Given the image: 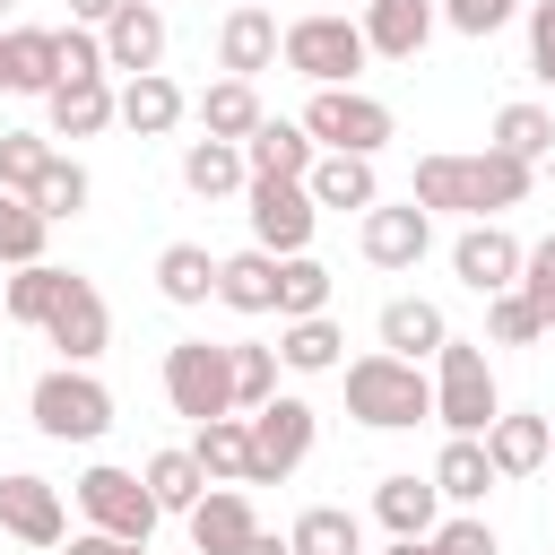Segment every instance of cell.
I'll return each instance as SVG.
<instances>
[{
  "label": "cell",
  "instance_id": "cb8c5ba5",
  "mask_svg": "<svg viewBox=\"0 0 555 555\" xmlns=\"http://www.w3.org/2000/svg\"><path fill=\"white\" fill-rule=\"evenodd\" d=\"M373 330H382V356H408V364H425V356L451 338V321H442V304H434V295H390Z\"/></svg>",
  "mask_w": 555,
  "mask_h": 555
},
{
  "label": "cell",
  "instance_id": "5b68a950",
  "mask_svg": "<svg viewBox=\"0 0 555 555\" xmlns=\"http://www.w3.org/2000/svg\"><path fill=\"white\" fill-rule=\"evenodd\" d=\"M26 416H35L43 442H104V434H113V390H104L87 364H52V373H35Z\"/></svg>",
  "mask_w": 555,
  "mask_h": 555
},
{
  "label": "cell",
  "instance_id": "f907efd6",
  "mask_svg": "<svg viewBox=\"0 0 555 555\" xmlns=\"http://www.w3.org/2000/svg\"><path fill=\"white\" fill-rule=\"evenodd\" d=\"M113 9H121V0H69V26H104Z\"/></svg>",
  "mask_w": 555,
  "mask_h": 555
},
{
  "label": "cell",
  "instance_id": "9f6ffc18",
  "mask_svg": "<svg viewBox=\"0 0 555 555\" xmlns=\"http://www.w3.org/2000/svg\"><path fill=\"white\" fill-rule=\"evenodd\" d=\"M147 9H165V0H147Z\"/></svg>",
  "mask_w": 555,
  "mask_h": 555
},
{
  "label": "cell",
  "instance_id": "db71d44e",
  "mask_svg": "<svg viewBox=\"0 0 555 555\" xmlns=\"http://www.w3.org/2000/svg\"><path fill=\"white\" fill-rule=\"evenodd\" d=\"M546 460H555V416H546Z\"/></svg>",
  "mask_w": 555,
  "mask_h": 555
},
{
  "label": "cell",
  "instance_id": "836d02e7",
  "mask_svg": "<svg viewBox=\"0 0 555 555\" xmlns=\"http://www.w3.org/2000/svg\"><path fill=\"white\" fill-rule=\"evenodd\" d=\"M486 147L538 173V156H555V113H546V104H503V113H494V139H486Z\"/></svg>",
  "mask_w": 555,
  "mask_h": 555
},
{
  "label": "cell",
  "instance_id": "e0dca14e",
  "mask_svg": "<svg viewBox=\"0 0 555 555\" xmlns=\"http://www.w3.org/2000/svg\"><path fill=\"white\" fill-rule=\"evenodd\" d=\"M182 520H191V546H199V555H243V546L260 538L251 486H208V494H199Z\"/></svg>",
  "mask_w": 555,
  "mask_h": 555
},
{
  "label": "cell",
  "instance_id": "d6a6232c",
  "mask_svg": "<svg viewBox=\"0 0 555 555\" xmlns=\"http://www.w3.org/2000/svg\"><path fill=\"white\" fill-rule=\"evenodd\" d=\"M286 555H364V520L347 503H312V512H295Z\"/></svg>",
  "mask_w": 555,
  "mask_h": 555
},
{
  "label": "cell",
  "instance_id": "1f68e13d",
  "mask_svg": "<svg viewBox=\"0 0 555 555\" xmlns=\"http://www.w3.org/2000/svg\"><path fill=\"white\" fill-rule=\"evenodd\" d=\"M156 295L182 304V312L208 304V295H217V251H208V243H165V251H156Z\"/></svg>",
  "mask_w": 555,
  "mask_h": 555
},
{
  "label": "cell",
  "instance_id": "f35d334b",
  "mask_svg": "<svg viewBox=\"0 0 555 555\" xmlns=\"http://www.w3.org/2000/svg\"><path fill=\"white\" fill-rule=\"evenodd\" d=\"M312 312H330V269L312 251H295V260H278V321H312Z\"/></svg>",
  "mask_w": 555,
  "mask_h": 555
},
{
  "label": "cell",
  "instance_id": "2e32d148",
  "mask_svg": "<svg viewBox=\"0 0 555 555\" xmlns=\"http://www.w3.org/2000/svg\"><path fill=\"white\" fill-rule=\"evenodd\" d=\"M217 69H225V78H260V69H278V9L234 0V9L217 17Z\"/></svg>",
  "mask_w": 555,
  "mask_h": 555
},
{
  "label": "cell",
  "instance_id": "f546056e",
  "mask_svg": "<svg viewBox=\"0 0 555 555\" xmlns=\"http://www.w3.org/2000/svg\"><path fill=\"white\" fill-rule=\"evenodd\" d=\"M347 364V330L330 312L312 321H278V373H338Z\"/></svg>",
  "mask_w": 555,
  "mask_h": 555
},
{
  "label": "cell",
  "instance_id": "6da1fadb",
  "mask_svg": "<svg viewBox=\"0 0 555 555\" xmlns=\"http://www.w3.org/2000/svg\"><path fill=\"white\" fill-rule=\"evenodd\" d=\"M529 165H512V156H494V147H434V156H416V173H408V199L425 208V217H503V208H520L529 199Z\"/></svg>",
  "mask_w": 555,
  "mask_h": 555
},
{
  "label": "cell",
  "instance_id": "8d00e7d4",
  "mask_svg": "<svg viewBox=\"0 0 555 555\" xmlns=\"http://www.w3.org/2000/svg\"><path fill=\"white\" fill-rule=\"evenodd\" d=\"M139 486L156 494V512H191V503L208 494V468H199V460H191V442H182V451H156V460L139 468Z\"/></svg>",
  "mask_w": 555,
  "mask_h": 555
},
{
  "label": "cell",
  "instance_id": "4fadbf2b",
  "mask_svg": "<svg viewBox=\"0 0 555 555\" xmlns=\"http://www.w3.org/2000/svg\"><path fill=\"white\" fill-rule=\"evenodd\" d=\"M43 338L61 347V364H95L104 347H113V312H104V295L69 269L61 278V295H52V312H43Z\"/></svg>",
  "mask_w": 555,
  "mask_h": 555
},
{
  "label": "cell",
  "instance_id": "11a10c76",
  "mask_svg": "<svg viewBox=\"0 0 555 555\" xmlns=\"http://www.w3.org/2000/svg\"><path fill=\"white\" fill-rule=\"evenodd\" d=\"M295 9H321V0H295Z\"/></svg>",
  "mask_w": 555,
  "mask_h": 555
},
{
  "label": "cell",
  "instance_id": "8992f818",
  "mask_svg": "<svg viewBox=\"0 0 555 555\" xmlns=\"http://www.w3.org/2000/svg\"><path fill=\"white\" fill-rule=\"evenodd\" d=\"M295 121H304V139H312L321 156H382V147L399 139L390 104L364 95V87H312V104H304Z\"/></svg>",
  "mask_w": 555,
  "mask_h": 555
},
{
  "label": "cell",
  "instance_id": "f1b7e54d",
  "mask_svg": "<svg viewBox=\"0 0 555 555\" xmlns=\"http://www.w3.org/2000/svg\"><path fill=\"white\" fill-rule=\"evenodd\" d=\"M217 304H225V312H251V321L278 312V260H269L260 243H251V251H225V260H217Z\"/></svg>",
  "mask_w": 555,
  "mask_h": 555
},
{
  "label": "cell",
  "instance_id": "681fc988",
  "mask_svg": "<svg viewBox=\"0 0 555 555\" xmlns=\"http://www.w3.org/2000/svg\"><path fill=\"white\" fill-rule=\"evenodd\" d=\"M61 555H147V546H130V538H104V529H69V538H61Z\"/></svg>",
  "mask_w": 555,
  "mask_h": 555
},
{
  "label": "cell",
  "instance_id": "60d3db41",
  "mask_svg": "<svg viewBox=\"0 0 555 555\" xmlns=\"http://www.w3.org/2000/svg\"><path fill=\"white\" fill-rule=\"evenodd\" d=\"M61 278H69V269H52V260H35V269H9V286H0V312H9V321H26V330H43V312H52Z\"/></svg>",
  "mask_w": 555,
  "mask_h": 555
},
{
  "label": "cell",
  "instance_id": "6f0895ef",
  "mask_svg": "<svg viewBox=\"0 0 555 555\" xmlns=\"http://www.w3.org/2000/svg\"><path fill=\"white\" fill-rule=\"evenodd\" d=\"M0 286H9V269H0Z\"/></svg>",
  "mask_w": 555,
  "mask_h": 555
},
{
  "label": "cell",
  "instance_id": "ab89813d",
  "mask_svg": "<svg viewBox=\"0 0 555 555\" xmlns=\"http://www.w3.org/2000/svg\"><path fill=\"white\" fill-rule=\"evenodd\" d=\"M43 243H52V225L35 217V199L0 191V269H35V260H43Z\"/></svg>",
  "mask_w": 555,
  "mask_h": 555
},
{
  "label": "cell",
  "instance_id": "7dc6e473",
  "mask_svg": "<svg viewBox=\"0 0 555 555\" xmlns=\"http://www.w3.org/2000/svg\"><path fill=\"white\" fill-rule=\"evenodd\" d=\"M69 78H104V35L95 26H61V87Z\"/></svg>",
  "mask_w": 555,
  "mask_h": 555
},
{
  "label": "cell",
  "instance_id": "f5cc1de1",
  "mask_svg": "<svg viewBox=\"0 0 555 555\" xmlns=\"http://www.w3.org/2000/svg\"><path fill=\"white\" fill-rule=\"evenodd\" d=\"M382 555H434V546H425V538H390Z\"/></svg>",
  "mask_w": 555,
  "mask_h": 555
},
{
  "label": "cell",
  "instance_id": "816d5d0a",
  "mask_svg": "<svg viewBox=\"0 0 555 555\" xmlns=\"http://www.w3.org/2000/svg\"><path fill=\"white\" fill-rule=\"evenodd\" d=\"M243 555H286V538H269V529H260V538H251Z\"/></svg>",
  "mask_w": 555,
  "mask_h": 555
},
{
  "label": "cell",
  "instance_id": "b9f144b4",
  "mask_svg": "<svg viewBox=\"0 0 555 555\" xmlns=\"http://www.w3.org/2000/svg\"><path fill=\"white\" fill-rule=\"evenodd\" d=\"M52 156H61V147H52L43 130H0V191H17V199H26V191L43 182V165H52Z\"/></svg>",
  "mask_w": 555,
  "mask_h": 555
},
{
  "label": "cell",
  "instance_id": "3957f363",
  "mask_svg": "<svg viewBox=\"0 0 555 555\" xmlns=\"http://www.w3.org/2000/svg\"><path fill=\"white\" fill-rule=\"evenodd\" d=\"M278 61L304 78V87H356V69L373 61L364 52V26L347 9H295L278 26Z\"/></svg>",
  "mask_w": 555,
  "mask_h": 555
},
{
  "label": "cell",
  "instance_id": "277c9868",
  "mask_svg": "<svg viewBox=\"0 0 555 555\" xmlns=\"http://www.w3.org/2000/svg\"><path fill=\"white\" fill-rule=\"evenodd\" d=\"M503 416V390H494V364H486V338H442L434 347V425L442 434H486Z\"/></svg>",
  "mask_w": 555,
  "mask_h": 555
},
{
  "label": "cell",
  "instance_id": "ba28073f",
  "mask_svg": "<svg viewBox=\"0 0 555 555\" xmlns=\"http://www.w3.org/2000/svg\"><path fill=\"white\" fill-rule=\"evenodd\" d=\"M78 512H87V529H104V538H130V546H147L156 538V494L139 486V468H113V460H95V468H78Z\"/></svg>",
  "mask_w": 555,
  "mask_h": 555
},
{
  "label": "cell",
  "instance_id": "9c48e42d",
  "mask_svg": "<svg viewBox=\"0 0 555 555\" xmlns=\"http://www.w3.org/2000/svg\"><path fill=\"white\" fill-rule=\"evenodd\" d=\"M156 382H165V408H173V416H191V425L234 416V390H225V347H217V338H173Z\"/></svg>",
  "mask_w": 555,
  "mask_h": 555
},
{
  "label": "cell",
  "instance_id": "7bdbcfd3",
  "mask_svg": "<svg viewBox=\"0 0 555 555\" xmlns=\"http://www.w3.org/2000/svg\"><path fill=\"white\" fill-rule=\"evenodd\" d=\"M486 338H494V347H538V338H546V321L529 312V295H520V286H503V295H486Z\"/></svg>",
  "mask_w": 555,
  "mask_h": 555
},
{
  "label": "cell",
  "instance_id": "8fae6325",
  "mask_svg": "<svg viewBox=\"0 0 555 555\" xmlns=\"http://www.w3.org/2000/svg\"><path fill=\"white\" fill-rule=\"evenodd\" d=\"M520 234L503 225V217H477V225H460L451 234V278L468 286V295H503V286H520Z\"/></svg>",
  "mask_w": 555,
  "mask_h": 555
},
{
  "label": "cell",
  "instance_id": "ffe728a7",
  "mask_svg": "<svg viewBox=\"0 0 555 555\" xmlns=\"http://www.w3.org/2000/svg\"><path fill=\"white\" fill-rule=\"evenodd\" d=\"M425 477H434V494H442V512H477V503H486V494L503 486L477 434H451V442L434 451V468H425Z\"/></svg>",
  "mask_w": 555,
  "mask_h": 555
},
{
  "label": "cell",
  "instance_id": "52a82bcc",
  "mask_svg": "<svg viewBox=\"0 0 555 555\" xmlns=\"http://www.w3.org/2000/svg\"><path fill=\"white\" fill-rule=\"evenodd\" d=\"M243 434H251V477H243V486H286V477L312 460L321 408H312V399H295V390H278L269 408H251V416H243Z\"/></svg>",
  "mask_w": 555,
  "mask_h": 555
},
{
  "label": "cell",
  "instance_id": "9a60e30c",
  "mask_svg": "<svg viewBox=\"0 0 555 555\" xmlns=\"http://www.w3.org/2000/svg\"><path fill=\"white\" fill-rule=\"evenodd\" d=\"M95 35H104V78H147V69H165V9L121 0Z\"/></svg>",
  "mask_w": 555,
  "mask_h": 555
},
{
  "label": "cell",
  "instance_id": "d590c367",
  "mask_svg": "<svg viewBox=\"0 0 555 555\" xmlns=\"http://www.w3.org/2000/svg\"><path fill=\"white\" fill-rule=\"evenodd\" d=\"M225 390H234V416L269 408V399H278V347H251V338H234V347H225Z\"/></svg>",
  "mask_w": 555,
  "mask_h": 555
},
{
  "label": "cell",
  "instance_id": "f6af8a7d",
  "mask_svg": "<svg viewBox=\"0 0 555 555\" xmlns=\"http://www.w3.org/2000/svg\"><path fill=\"white\" fill-rule=\"evenodd\" d=\"M425 546H434V555H503V546H494V529H486L477 512H442Z\"/></svg>",
  "mask_w": 555,
  "mask_h": 555
},
{
  "label": "cell",
  "instance_id": "ee69618b",
  "mask_svg": "<svg viewBox=\"0 0 555 555\" xmlns=\"http://www.w3.org/2000/svg\"><path fill=\"white\" fill-rule=\"evenodd\" d=\"M520 295H529V312L555 330V234H538V243L520 251Z\"/></svg>",
  "mask_w": 555,
  "mask_h": 555
},
{
  "label": "cell",
  "instance_id": "74e56055",
  "mask_svg": "<svg viewBox=\"0 0 555 555\" xmlns=\"http://www.w3.org/2000/svg\"><path fill=\"white\" fill-rule=\"evenodd\" d=\"M26 199H35V217H43V225H61V217H78V208L95 199V182H87V165H78V156H52V165H43V182H35Z\"/></svg>",
  "mask_w": 555,
  "mask_h": 555
},
{
  "label": "cell",
  "instance_id": "83f0119b",
  "mask_svg": "<svg viewBox=\"0 0 555 555\" xmlns=\"http://www.w3.org/2000/svg\"><path fill=\"white\" fill-rule=\"evenodd\" d=\"M304 191H312V208H356L364 217L382 199V173H373V156H312Z\"/></svg>",
  "mask_w": 555,
  "mask_h": 555
},
{
  "label": "cell",
  "instance_id": "7a4b0ae2",
  "mask_svg": "<svg viewBox=\"0 0 555 555\" xmlns=\"http://www.w3.org/2000/svg\"><path fill=\"white\" fill-rule=\"evenodd\" d=\"M338 382H347V416L373 425V434H408V425L434 416V373L408 364V356H382V347H373V356L338 364Z\"/></svg>",
  "mask_w": 555,
  "mask_h": 555
},
{
  "label": "cell",
  "instance_id": "d4e9b609",
  "mask_svg": "<svg viewBox=\"0 0 555 555\" xmlns=\"http://www.w3.org/2000/svg\"><path fill=\"white\" fill-rule=\"evenodd\" d=\"M373 520H382L390 538H434V520H442V494H434V477H416V468H390V477L373 486Z\"/></svg>",
  "mask_w": 555,
  "mask_h": 555
},
{
  "label": "cell",
  "instance_id": "7402d4cb",
  "mask_svg": "<svg viewBox=\"0 0 555 555\" xmlns=\"http://www.w3.org/2000/svg\"><path fill=\"white\" fill-rule=\"evenodd\" d=\"M182 113H191V95H182L165 69H147V78H121V87H113V121H121V130H139V139H165Z\"/></svg>",
  "mask_w": 555,
  "mask_h": 555
},
{
  "label": "cell",
  "instance_id": "680465c9",
  "mask_svg": "<svg viewBox=\"0 0 555 555\" xmlns=\"http://www.w3.org/2000/svg\"><path fill=\"white\" fill-rule=\"evenodd\" d=\"M0 9H17V0H0Z\"/></svg>",
  "mask_w": 555,
  "mask_h": 555
},
{
  "label": "cell",
  "instance_id": "603a6c76",
  "mask_svg": "<svg viewBox=\"0 0 555 555\" xmlns=\"http://www.w3.org/2000/svg\"><path fill=\"white\" fill-rule=\"evenodd\" d=\"M95 130H113V78H69V87L43 95V139L52 147L61 139H95Z\"/></svg>",
  "mask_w": 555,
  "mask_h": 555
},
{
  "label": "cell",
  "instance_id": "e575fe53",
  "mask_svg": "<svg viewBox=\"0 0 555 555\" xmlns=\"http://www.w3.org/2000/svg\"><path fill=\"white\" fill-rule=\"evenodd\" d=\"M191 460L208 468V486H243V477H251V434H243V416H208V425L191 434Z\"/></svg>",
  "mask_w": 555,
  "mask_h": 555
},
{
  "label": "cell",
  "instance_id": "bcb514c9",
  "mask_svg": "<svg viewBox=\"0 0 555 555\" xmlns=\"http://www.w3.org/2000/svg\"><path fill=\"white\" fill-rule=\"evenodd\" d=\"M434 9H442V26H451V35L486 43L494 26H512V9H520V0H434Z\"/></svg>",
  "mask_w": 555,
  "mask_h": 555
},
{
  "label": "cell",
  "instance_id": "4316f807",
  "mask_svg": "<svg viewBox=\"0 0 555 555\" xmlns=\"http://www.w3.org/2000/svg\"><path fill=\"white\" fill-rule=\"evenodd\" d=\"M477 442H486V460H494V477H503V486L546 468V416H520V408H503V416H494Z\"/></svg>",
  "mask_w": 555,
  "mask_h": 555
},
{
  "label": "cell",
  "instance_id": "5bb4252c",
  "mask_svg": "<svg viewBox=\"0 0 555 555\" xmlns=\"http://www.w3.org/2000/svg\"><path fill=\"white\" fill-rule=\"evenodd\" d=\"M356 251L373 260V269H416L425 251H434V217L416 208V199H373L364 217H356Z\"/></svg>",
  "mask_w": 555,
  "mask_h": 555
},
{
  "label": "cell",
  "instance_id": "ac0fdd59",
  "mask_svg": "<svg viewBox=\"0 0 555 555\" xmlns=\"http://www.w3.org/2000/svg\"><path fill=\"white\" fill-rule=\"evenodd\" d=\"M61 87V26H9L0 35V95H52Z\"/></svg>",
  "mask_w": 555,
  "mask_h": 555
},
{
  "label": "cell",
  "instance_id": "91938a15",
  "mask_svg": "<svg viewBox=\"0 0 555 555\" xmlns=\"http://www.w3.org/2000/svg\"><path fill=\"white\" fill-rule=\"evenodd\" d=\"M546 555H555V546H546Z\"/></svg>",
  "mask_w": 555,
  "mask_h": 555
},
{
  "label": "cell",
  "instance_id": "30bf717a",
  "mask_svg": "<svg viewBox=\"0 0 555 555\" xmlns=\"http://www.w3.org/2000/svg\"><path fill=\"white\" fill-rule=\"evenodd\" d=\"M243 217H251V243H260L269 260H295V251H312V234H321V208H312L304 182H243Z\"/></svg>",
  "mask_w": 555,
  "mask_h": 555
},
{
  "label": "cell",
  "instance_id": "44dd1931",
  "mask_svg": "<svg viewBox=\"0 0 555 555\" xmlns=\"http://www.w3.org/2000/svg\"><path fill=\"white\" fill-rule=\"evenodd\" d=\"M312 156H321V147H312L304 121H286V113H269V121L243 139V173H251V182H304Z\"/></svg>",
  "mask_w": 555,
  "mask_h": 555
},
{
  "label": "cell",
  "instance_id": "7c38bea8",
  "mask_svg": "<svg viewBox=\"0 0 555 555\" xmlns=\"http://www.w3.org/2000/svg\"><path fill=\"white\" fill-rule=\"evenodd\" d=\"M0 538L52 555V546L69 538V503H61V486L35 477V468H9V477H0Z\"/></svg>",
  "mask_w": 555,
  "mask_h": 555
},
{
  "label": "cell",
  "instance_id": "4dcf8cb0",
  "mask_svg": "<svg viewBox=\"0 0 555 555\" xmlns=\"http://www.w3.org/2000/svg\"><path fill=\"white\" fill-rule=\"evenodd\" d=\"M243 147H225V139H191L182 147V191L191 199H243Z\"/></svg>",
  "mask_w": 555,
  "mask_h": 555
},
{
  "label": "cell",
  "instance_id": "c3c4849f",
  "mask_svg": "<svg viewBox=\"0 0 555 555\" xmlns=\"http://www.w3.org/2000/svg\"><path fill=\"white\" fill-rule=\"evenodd\" d=\"M529 78L555 87V0H529Z\"/></svg>",
  "mask_w": 555,
  "mask_h": 555
},
{
  "label": "cell",
  "instance_id": "484cf974",
  "mask_svg": "<svg viewBox=\"0 0 555 555\" xmlns=\"http://www.w3.org/2000/svg\"><path fill=\"white\" fill-rule=\"evenodd\" d=\"M191 113H199V139H225V147H243V139L269 121V104H260V87H251V78H217Z\"/></svg>",
  "mask_w": 555,
  "mask_h": 555
},
{
  "label": "cell",
  "instance_id": "d6986e66",
  "mask_svg": "<svg viewBox=\"0 0 555 555\" xmlns=\"http://www.w3.org/2000/svg\"><path fill=\"white\" fill-rule=\"evenodd\" d=\"M364 52H382V61H416L425 43H434V26H442V9L434 0H364Z\"/></svg>",
  "mask_w": 555,
  "mask_h": 555
}]
</instances>
